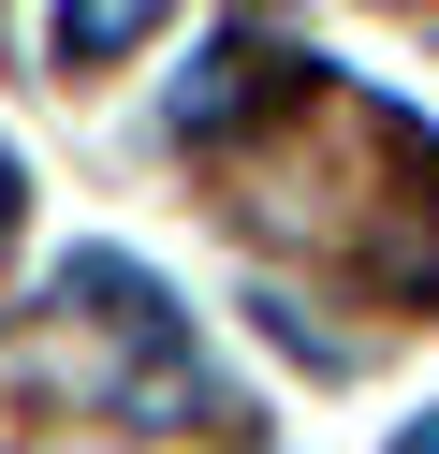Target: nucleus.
<instances>
[{
	"instance_id": "f257e3e1",
	"label": "nucleus",
	"mask_w": 439,
	"mask_h": 454,
	"mask_svg": "<svg viewBox=\"0 0 439 454\" xmlns=\"http://www.w3.org/2000/svg\"><path fill=\"white\" fill-rule=\"evenodd\" d=\"M88 294V323H117V337H176V308H161V278L146 264H117V249H74L59 264V308Z\"/></svg>"
},
{
	"instance_id": "f03ea898",
	"label": "nucleus",
	"mask_w": 439,
	"mask_h": 454,
	"mask_svg": "<svg viewBox=\"0 0 439 454\" xmlns=\"http://www.w3.org/2000/svg\"><path fill=\"white\" fill-rule=\"evenodd\" d=\"M263 74H278L263 44H220V59H205L191 89H176V132H191V147H220V132H234V118L263 103Z\"/></svg>"
},
{
	"instance_id": "7ed1b4c3",
	"label": "nucleus",
	"mask_w": 439,
	"mask_h": 454,
	"mask_svg": "<svg viewBox=\"0 0 439 454\" xmlns=\"http://www.w3.org/2000/svg\"><path fill=\"white\" fill-rule=\"evenodd\" d=\"M161 30V0H59V74H103V59H132V44Z\"/></svg>"
},
{
	"instance_id": "20e7f679",
	"label": "nucleus",
	"mask_w": 439,
	"mask_h": 454,
	"mask_svg": "<svg viewBox=\"0 0 439 454\" xmlns=\"http://www.w3.org/2000/svg\"><path fill=\"white\" fill-rule=\"evenodd\" d=\"M0 206H15V161H0Z\"/></svg>"
},
{
	"instance_id": "39448f33",
	"label": "nucleus",
	"mask_w": 439,
	"mask_h": 454,
	"mask_svg": "<svg viewBox=\"0 0 439 454\" xmlns=\"http://www.w3.org/2000/svg\"><path fill=\"white\" fill-rule=\"evenodd\" d=\"M410 454H439V425H425V440H410Z\"/></svg>"
}]
</instances>
